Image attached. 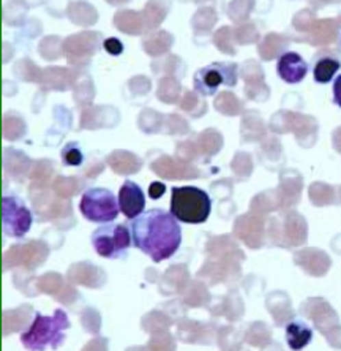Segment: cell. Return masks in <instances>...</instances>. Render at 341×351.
I'll return each mask as SVG.
<instances>
[{"mask_svg":"<svg viewBox=\"0 0 341 351\" xmlns=\"http://www.w3.org/2000/svg\"><path fill=\"white\" fill-rule=\"evenodd\" d=\"M71 326L68 313L64 308H57L54 315L35 313V318L27 331L21 334V343L29 351L57 350L65 343L66 331Z\"/></svg>","mask_w":341,"mask_h":351,"instance_id":"2","label":"cell"},{"mask_svg":"<svg viewBox=\"0 0 341 351\" xmlns=\"http://www.w3.org/2000/svg\"><path fill=\"white\" fill-rule=\"evenodd\" d=\"M79 210L86 220L94 223H111L121 214V206L111 190L94 187L82 193Z\"/></svg>","mask_w":341,"mask_h":351,"instance_id":"5","label":"cell"},{"mask_svg":"<svg viewBox=\"0 0 341 351\" xmlns=\"http://www.w3.org/2000/svg\"><path fill=\"white\" fill-rule=\"evenodd\" d=\"M341 69V62L335 58H321L316 64H314L313 69V80L318 82V84H327V82L335 78V75L338 73Z\"/></svg>","mask_w":341,"mask_h":351,"instance_id":"11","label":"cell"},{"mask_svg":"<svg viewBox=\"0 0 341 351\" xmlns=\"http://www.w3.org/2000/svg\"><path fill=\"white\" fill-rule=\"evenodd\" d=\"M237 70H239L237 64L212 62L194 73V90L203 97H212L220 90V87H236L237 80H239Z\"/></svg>","mask_w":341,"mask_h":351,"instance_id":"6","label":"cell"},{"mask_svg":"<svg viewBox=\"0 0 341 351\" xmlns=\"http://www.w3.org/2000/svg\"><path fill=\"white\" fill-rule=\"evenodd\" d=\"M166 192V185L162 182H152L151 187H149V195H151L152 199H160Z\"/></svg>","mask_w":341,"mask_h":351,"instance_id":"14","label":"cell"},{"mask_svg":"<svg viewBox=\"0 0 341 351\" xmlns=\"http://www.w3.org/2000/svg\"><path fill=\"white\" fill-rule=\"evenodd\" d=\"M118 206L121 213L127 217L128 220L136 219L146 210V195L142 189L136 182L127 179L118 190Z\"/></svg>","mask_w":341,"mask_h":351,"instance_id":"8","label":"cell"},{"mask_svg":"<svg viewBox=\"0 0 341 351\" xmlns=\"http://www.w3.org/2000/svg\"><path fill=\"white\" fill-rule=\"evenodd\" d=\"M313 340V329L307 323L296 319L286 324V343L292 351H302Z\"/></svg>","mask_w":341,"mask_h":351,"instance_id":"10","label":"cell"},{"mask_svg":"<svg viewBox=\"0 0 341 351\" xmlns=\"http://www.w3.org/2000/svg\"><path fill=\"white\" fill-rule=\"evenodd\" d=\"M133 245L155 263L169 260L182 245V228L168 210L152 208L130 220Z\"/></svg>","mask_w":341,"mask_h":351,"instance_id":"1","label":"cell"},{"mask_svg":"<svg viewBox=\"0 0 341 351\" xmlns=\"http://www.w3.org/2000/svg\"><path fill=\"white\" fill-rule=\"evenodd\" d=\"M333 101L335 105L341 108V75H338L337 80L333 81Z\"/></svg>","mask_w":341,"mask_h":351,"instance_id":"15","label":"cell"},{"mask_svg":"<svg viewBox=\"0 0 341 351\" xmlns=\"http://www.w3.org/2000/svg\"><path fill=\"white\" fill-rule=\"evenodd\" d=\"M340 46H341V38H340Z\"/></svg>","mask_w":341,"mask_h":351,"instance_id":"16","label":"cell"},{"mask_svg":"<svg viewBox=\"0 0 341 351\" xmlns=\"http://www.w3.org/2000/svg\"><path fill=\"white\" fill-rule=\"evenodd\" d=\"M103 46H105L106 53L111 54V56H121L123 53L122 41L117 40V38H108V40H105V43H103Z\"/></svg>","mask_w":341,"mask_h":351,"instance_id":"13","label":"cell"},{"mask_svg":"<svg viewBox=\"0 0 341 351\" xmlns=\"http://www.w3.org/2000/svg\"><path fill=\"white\" fill-rule=\"evenodd\" d=\"M212 210V199L203 189L185 185L170 190V210L182 223L201 225L207 221Z\"/></svg>","mask_w":341,"mask_h":351,"instance_id":"3","label":"cell"},{"mask_svg":"<svg viewBox=\"0 0 341 351\" xmlns=\"http://www.w3.org/2000/svg\"><path fill=\"white\" fill-rule=\"evenodd\" d=\"M34 223V215L16 195H5L2 199V226L5 236L23 239Z\"/></svg>","mask_w":341,"mask_h":351,"instance_id":"7","label":"cell"},{"mask_svg":"<svg viewBox=\"0 0 341 351\" xmlns=\"http://www.w3.org/2000/svg\"><path fill=\"white\" fill-rule=\"evenodd\" d=\"M62 162L65 167H81L84 163V152L79 143H68L62 151Z\"/></svg>","mask_w":341,"mask_h":351,"instance_id":"12","label":"cell"},{"mask_svg":"<svg viewBox=\"0 0 341 351\" xmlns=\"http://www.w3.org/2000/svg\"><path fill=\"white\" fill-rule=\"evenodd\" d=\"M90 241L97 254L106 260L125 258L133 245L131 231L122 223H105L92 233Z\"/></svg>","mask_w":341,"mask_h":351,"instance_id":"4","label":"cell"},{"mask_svg":"<svg viewBox=\"0 0 341 351\" xmlns=\"http://www.w3.org/2000/svg\"><path fill=\"white\" fill-rule=\"evenodd\" d=\"M277 73L288 84H299L308 75V64L301 54L288 51L277 62Z\"/></svg>","mask_w":341,"mask_h":351,"instance_id":"9","label":"cell"}]
</instances>
